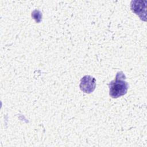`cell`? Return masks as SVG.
Here are the masks:
<instances>
[{
    "instance_id": "1",
    "label": "cell",
    "mask_w": 147,
    "mask_h": 147,
    "mask_svg": "<svg viewBox=\"0 0 147 147\" xmlns=\"http://www.w3.org/2000/svg\"><path fill=\"white\" fill-rule=\"evenodd\" d=\"M109 95L113 98H117L126 94L128 83L126 81V76L122 71L117 73L115 79L109 84Z\"/></svg>"
},
{
    "instance_id": "2",
    "label": "cell",
    "mask_w": 147,
    "mask_h": 147,
    "mask_svg": "<svg viewBox=\"0 0 147 147\" xmlns=\"http://www.w3.org/2000/svg\"><path fill=\"white\" fill-rule=\"evenodd\" d=\"M80 90L87 94H90L94 91L96 87V79L90 75L83 76L80 80Z\"/></svg>"
},
{
    "instance_id": "3",
    "label": "cell",
    "mask_w": 147,
    "mask_h": 147,
    "mask_svg": "<svg viewBox=\"0 0 147 147\" xmlns=\"http://www.w3.org/2000/svg\"><path fill=\"white\" fill-rule=\"evenodd\" d=\"M144 1H131V10L135 13L137 15H138L141 19L146 21L142 14L146 17V2L143 4Z\"/></svg>"
},
{
    "instance_id": "4",
    "label": "cell",
    "mask_w": 147,
    "mask_h": 147,
    "mask_svg": "<svg viewBox=\"0 0 147 147\" xmlns=\"http://www.w3.org/2000/svg\"><path fill=\"white\" fill-rule=\"evenodd\" d=\"M32 16L34 18V20H36V21L37 22H39L38 19H39L40 21H41V18L42 17V14H41V13L39 11H38V10H37V14H36V11L34 10V11H33Z\"/></svg>"
}]
</instances>
